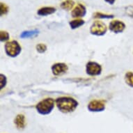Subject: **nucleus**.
Returning a JSON list of instances; mask_svg holds the SVG:
<instances>
[{
	"mask_svg": "<svg viewBox=\"0 0 133 133\" xmlns=\"http://www.w3.org/2000/svg\"><path fill=\"white\" fill-rule=\"evenodd\" d=\"M69 24H70V26L71 27V29H75L79 28V26H82L83 24H84V21L82 20H80V19H76V20L70 21L69 22Z\"/></svg>",
	"mask_w": 133,
	"mask_h": 133,
	"instance_id": "nucleus-13",
	"label": "nucleus"
},
{
	"mask_svg": "<svg viewBox=\"0 0 133 133\" xmlns=\"http://www.w3.org/2000/svg\"><path fill=\"white\" fill-rule=\"evenodd\" d=\"M101 70H102L101 66L96 62L90 61L87 65V72L89 75L91 76L98 75L101 74Z\"/></svg>",
	"mask_w": 133,
	"mask_h": 133,
	"instance_id": "nucleus-5",
	"label": "nucleus"
},
{
	"mask_svg": "<svg viewBox=\"0 0 133 133\" xmlns=\"http://www.w3.org/2000/svg\"><path fill=\"white\" fill-rule=\"evenodd\" d=\"M105 2H107L108 4H114V3L115 2V0H105Z\"/></svg>",
	"mask_w": 133,
	"mask_h": 133,
	"instance_id": "nucleus-21",
	"label": "nucleus"
},
{
	"mask_svg": "<svg viewBox=\"0 0 133 133\" xmlns=\"http://www.w3.org/2000/svg\"><path fill=\"white\" fill-rule=\"evenodd\" d=\"M56 103L59 110L64 113L73 111L78 105L75 99L70 97H61L58 98Z\"/></svg>",
	"mask_w": 133,
	"mask_h": 133,
	"instance_id": "nucleus-1",
	"label": "nucleus"
},
{
	"mask_svg": "<svg viewBox=\"0 0 133 133\" xmlns=\"http://www.w3.org/2000/svg\"><path fill=\"white\" fill-rule=\"evenodd\" d=\"M75 3L72 0H65L61 3V7L64 10H70L73 7Z\"/></svg>",
	"mask_w": 133,
	"mask_h": 133,
	"instance_id": "nucleus-14",
	"label": "nucleus"
},
{
	"mask_svg": "<svg viewBox=\"0 0 133 133\" xmlns=\"http://www.w3.org/2000/svg\"><path fill=\"white\" fill-rule=\"evenodd\" d=\"M38 34V30H31V31H23L20 35V37L22 38H31L34 37Z\"/></svg>",
	"mask_w": 133,
	"mask_h": 133,
	"instance_id": "nucleus-12",
	"label": "nucleus"
},
{
	"mask_svg": "<svg viewBox=\"0 0 133 133\" xmlns=\"http://www.w3.org/2000/svg\"><path fill=\"white\" fill-rule=\"evenodd\" d=\"M56 11V9L54 8V7H43L41 9H40L38 11L37 13L38 15H41V16H46V15H51L52 14Z\"/></svg>",
	"mask_w": 133,
	"mask_h": 133,
	"instance_id": "nucleus-10",
	"label": "nucleus"
},
{
	"mask_svg": "<svg viewBox=\"0 0 133 133\" xmlns=\"http://www.w3.org/2000/svg\"><path fill=\"white\" fill-rule=\"evenodd\" d=\"M125 82L128 85L133 87V72H128L125 74Z\"/></svg>",
	"mask_w": 133,
	"mask_h": 133,
	"instance_id": "nucleus-15",
	"label": "nucleus"
},
{
	"mask_svg": "<svg viewBox=\"0 0 133 133\" xmlns=\"http://www.w3.org/2000/svg\"><path fill=\"white\" fill-rule=\"evenodd\" d=\"M5 50L9 56L15 57L18 56L21 52V47L15 41H12L5 45Z\"/></svg>",
	"mask_w": 133,
	"mask_h": 133,
	"instance_id": "nucleus-3",
	"label": "nucleus"
},
{
	"mask_svg": "<svg viewBox=\"0 0 133 133\" xmlns=\"http://www.w3.org/2000/svg\"><path fill=\"white\" fill-rule=\"evenodd\" d=\"M86 13H87V10H86L85 6L84 5L79 4L73 9L71 15L72 18H79L84 17L86 15Z\"/></svg>",
	"mask_w": 133,
	"mask_h": 133,
	"instance_id": "nucleus-8",
	"label": "nucleus"
},
{
	"mask_svg": "<svg viewBox=\"0 0 133 133\" xmlns=\"http://www.w3.org/2000/svg\"><path fill=\"white\" fill-rule=\"evenodd\" d=\"M105 108V103H103V101H97V100H94V101H91L88 105V109L91 111H103Z\"/></svg>",
	"mask_w": 133,
	"mask_h": 133,
	"instance_id": "nucleus-6",
	"label": "nucleus"
},
{
	"mask_svg": "<svg viewBox=\"0 0 133 133\" xmlns=\"http://www.w3.org/2000/svg\"><path fill=\"white\" fill-rule=\"evenodd\" d=\"M94 18H106V19H109V18H113V15H107V14H104L102 13H96L94 14Z\"/></svg>",
	"mask_w": 133,
	"mask_h": 133,
	"instance_id": "nucleus-16",
	"label": "nucleus"
},
{
	"mask_svg": "<svg viewBox=\"0 0 133 133\" xmlns=\"http://www.w3.org/2000/svg\"><path fill=\"white\" fill-rule=\"evenodd\" d=\"M0 38H1V41H6L9 38V34L6 31H2L1 34H0Z\"/></svg>",
	"mask_w": 133,
	"mask_h": 133,
	"instance_id": "nucleus-19",
	"label": "nucleus"
},
{
	"mask_svg": "<svg viewBox=\"0 0 133 133\" xmlns=\"http://www.w3.org/2000/svg\"><path fill=\"white\" fill-rule=\"evenodd\" d=\"M5 79L6 78H5V77H4L3 75H1V79ZM4 82H6V79L4 80ZM3 84H4V83H3V81L1 80V89H2L3 88Z\"/></svg>",
	"mask_w": 133,
	"mask_h": 133,
	"instance_id": "nucleus-20",
	"label": "nucleus"
},
{
	"mask_svg": "<svg viewBox=\"0 0 133 133\" xmlns=\"http://www.w3.org/2000/svg\"><path fill=\"white\" fill-rule=\"evenodd\" d=\"M125 25L123 22L119 20H113L109 24V29L111 31L116 34L122 32L125 29Z\"/></svg>",
	"mask_w": 133,
	"mask_h": 133,
	"instance_id": "nucleus-7",
	"label": "nucleus"
},
{
	"mask_svg": "<svg viewBox=\"0 0 133 133\" xmlns=\"http://www.w3.org/2000/svg\"><path fill=\"white\" fill-rule=\"evenodd\" d=\"M36 49H37V51L38 52L43 53L45 52L46 51V50H47V47H46L45 45H44V44L40 43L36 46Z\"/></svg>",
	"mask_w": 133,
	"mask_h": 133,
	"instance_id": "nucleus-18",
	"label": "nucleus"
},
{
	"mask_svg": "<svg viewBox=\"0 0 133 133\" xmlns=\"http://www.w3.org/2000/svg\"><path fill=\"white\" fill-rule=\"evenodd\" d=\"M0 12H1V15L2 16L3 15H6L8 11H9V7L7 6L5 4H3L2 2L1 3L0 5Z\"/></svg>",
	"mask_w": 133,
	"mask_h": 133,
	"instance_id": "nucleus-17",
	"label": "nucleus"
},
{
	"mask_svg": "<svg viewBox=\"0 0 133 133\" xmlns=\"http://www.w3.org/2000/svg\"><path fill=\"white\" fill-rule=\"evenodd\" d=\"M90 31L94 35L103 36L107 31V26L103 22L96 21L93 23L91 26Z\"/></svg>",
	"mask_w": 133,
	"mask_h": 133,
	"instance_id": "nucleus-4",
	"label": "nucleus"
},
{
	"mask_svg": "<svg viewBox=\"0 0 133 133\" xmlns=\"http://www.w3.org/2000/svg\"><path fill=\"white\" fill-rule=\"evenodd\" d=\"M15 124L18 128H24L25 125V120H24V116L22 114H19L16 116L15 119Z\"/></svg>",
	"mask_w": 133,
	"mask_h": 133,
	"instance_id": "nucleus-11",
	"label": "nucleus"
},
{
	"mask_svg": "<svg viewBox=\"0 0 133 133\" xmlns=\"http://www.w3.org/2000/svg\"><path fill=\"white\" fill-rule=\"evenodd\" d=\"M55 107V101L52 98H46L41 101L37 105L36 109L41 114L45 115L50 113Z\"/></svg>",
	"mask_w": 133,
	"mask_h": 133,
	"instance_id": "nucleus-2",
	"label": "nucleus"
},
{
	"mask_svg": "<svg viewBox=\"0 0 133 133\" xmlns=\"http://www.w3.org/2000/svg\"><path fill=\"white\" fill-rule=\"evenodd\" d=\"M68 70V67L65 63H57L52 65V70L55 75H60L65 73Z\"/></svg>",
	"mask_w": 133,
	"mask_h": 133,
	"instance_id": "nucleus-9",
	"label": "nucleus"
}]
</instances>
